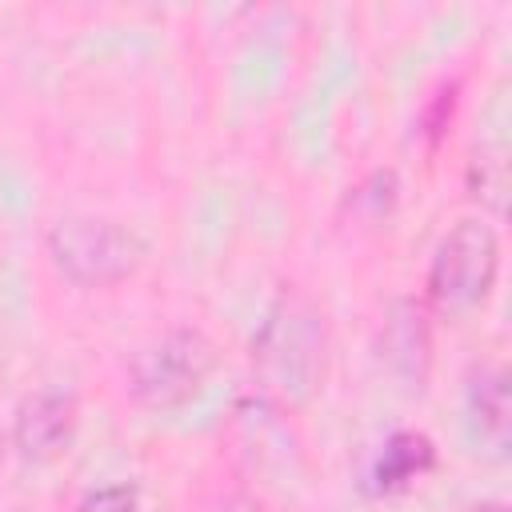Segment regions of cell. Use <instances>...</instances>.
I'll list each match as a JSON object with an SVG mask.
<instances>
[{
	"instance_id": "obj_9",
	"label": "cell",
	"mask_w": 512,
	"mask_h": 512,
	"mask_svg": "<svg viewBox=\"0 0 512 512\" xmlns=\"http://www.w3.org/2000/svg\"><path fill=\"white\" fill-rule=\"evenodd\" d=\"M468 192L492 208L496 216L504 212V192H508V164L500 148H476L468 160Z\"/></svg>"
},
{
	"instance_id": "obj_7",
	"label": "cell",
	"mask_w": 512,
	"mask_h": 512,
	"mask_svg": "<svg viewBox=\"0 0 512 512\" xmlns=\"http://www.w3.org/2000/svg\"><path fill=\"white\" fill-rule=\"evenodd\" d=\"M380 360L408 392H424L428 368H432V328H428L424 304L416 300L388 304L384 328H380Z\"/></svg>"
},
{
	"instance_id": "obj_10",
	"label": "cell",
	"mask_w": 512,
	"mask_h": 512,
	"mask_svg": "<svg viewBox=\"0 0 512 512\" xmlns=\"http://www.w3.org/2000/svg\"><path fill=\"white\" fill-rule=\"evenodd\" d=\"M140 488L136 484H104L80 500V512H136Z\"/></svg>"
},
{
	"instance_id": "obj_6",
	"label": "cell",
	"mask_w": 512,
	"mask_h": 512,
	"mask_svg": "<svg viewBox=\"0 0 512 512\" xmlns=\"http://www.w3.org/2000/svg\"><path fill=\"white\" fill-rule=\"evenodd\" d=\"M76 396L64 388H40L28 400H20L12 420V444L24 460H52L60 456L76 436Z\"/></svg>"
},
{
	"instance_id": "obj_1",
	"label": "cell",
	"mask_w": 512,
	"mask_h": 512,
	"mask_svg": "<svg viewBox=\"0 0 512 512\" xmlns=\"http://www.w3.org/2000/svg\"><path fill=\"white\" fill-rule=\"evenodd\" d=\"M324 348V312L300 288H280L252 336V364L264 388L284 404H304L324 376Z\"/></svg>"
},
{
	"instance_id": "obj_8",
	"label": "cell",
	"mask_w": 512,
	"mask_h": 512,
	"mask_svg": "<svg viewBox=\"0 0 512 512\" xmlns=\"http://www.w3.org/2000/svg\"><path fill=\"white\" fill-rule=\"evenodd\" d=\"M432 468H436V444H432V436H424L416 428H400L372 456L368 476H364V488L372 496H396V492H408Z\"/></svg>"
},
{
	"instance_id": "obj_11",
	"label": "cell",
	"mask_w": 512,
	"mask_h": 512,
	"mask_svg": "<svg viewBox=\"0 0 512 512\" xmlns=\"http://www.w3.org/2000/svg\"><path fill=\"white\" fill-rule=\"evenodd\" d=\"M452 108H456V88L436 92V96H432V104L424 108V132H428L432 140H440V132L452 124Z\"/></svg>"
},
{
	"instance_id": "obj_3",
	"label": "cell",
	"mask_w": 512,
	"mask_h": 512,
	"mask_svg": "<svg viewBox=\"0 0 512 512\" xmlns=\"http://www.w3.org/2000/svg\"><path fill=\"white\" fill-rule=\"evenodd\" d=\"M44 248H48L56 276L76 288H112L128 280L144 260L140 236L100 216L56 220L44 236Z\"/></svg>"
},
{
	"instance_id": "obj_4",
	"label": "cell",
	"mask_w": 512,
	"mask_h": 512,
	"mask_svg": "<svg viewBox=\"0 0 512 512\" xmlns=\"http://www.w3.org/2000/svg\"><path fill=\"white\" fill-rule=\"evenodd\" d=\"M216 368V344L200 328H172L128 360V396L140 408L168 412L200 396Z\"/></svg>"
},
{
	"instance_id": "obj_5",
	"label": "cell",
	"mask_w": 512,
	"mask_h": 512,
	"mask_svg": "<svg viewBox=\"0 0 512 512\" xmlns=\"http://www.w3.org/2000/svg\"><path fill=\"white\" fill-rule=\"evenodd\" d=\"M464 424H468L472 444L484 456L508 460V448H512V392H508L504 364L472 368V376L464 384Z\"/></svg>"
},
{
	"instance_id": "obj_12",
	"label": "cell",
	"mask_w": 512,
	"mask_h": 512,
	"mask_svg": "<svg viewBox=\"0 0 512 512\" xmlns=\"http://www.w3.org/2000/svg\"><path fill=\"white\" fill-rule=\"evenodd\" d=\"M220 512H260V504H256L252 496H244V492H236V496H228V500L220 504Z\"/></svg>"
},
{
	"instance_id": "obj_13",
	"label": "cell",
	"mask_w": 512,
	"mask_h": 512,
	"mask_svg": "<svg viewBox=\"0 0 512 512\" xmlns=\"http://www.w3.org/2000/svg\"><path fill=\"white\" fill-rule=\"evenodd\" d=\"M468 512H508V504H504V500H480V504H472Z\"/></svg>"
},
{
	"instance_id": "obj_2",
	"label": "cell",
	"mask_w": 512,
	"mask_h": 512,
	"mask_svg": "<svg viewBox=\"0 0 512 512\" xmlns=\"http://www.w3.org/2000/svg\"><path fill=\"white\" fill-rule=\"evenodd\" d=\"M496 276H500L496 228L480 216H464L440 236L432 260H428L424 300L440 316H464L488 300Z\"/></svg>"
}]
</instances>
